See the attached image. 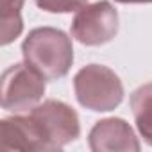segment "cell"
Returning a JSON list of instances; mask_svg holds the SVG:
<instances>
[{"instance_id":"obj_1","label":"cell","mask_w":152,"mask_h":152,"mask_svg":"<svg viewBox=\"0 0 152 152\" xmlns=\"http://www.w3.org/2000/svg\"><path fill=\"white\" fill-rule=\"evenodd\" d=\"M23 61L47 81H57L70 72L73 63L72 39L59 29L38 27L29 32L22 45Z\"/></svg>"},{"instance_id":"obj_2","label":"cell","mask_w":152,"mask_h":152,"mask_svg":"<svg viewBox=\"0 0 152 152\" xmlns=\"http://www.w3.org/2000/svg\"><path fill=\"white\" fill-rule=\"evenodd\" d=\"M77 102L90 111H113L124 100V84L120 77L104 64H88L73 77Z\"/></svg>"},{"instance_id":"obj_3","label":"cell","mask_w":152,"mask_h":152,"mask_svg":"<svg viewBox=\"0 0 152 152\" xmlns=\"http://www.w3.org/2000/svg\"><path fill=\"white\" fill-rule=\"evenodd\" d=\"M29 115L36 122L47 150H61L81 134V124L75 109L61 100L48 99L43 104L34 106Z\"/></svg>"},{"instance_id":"obj_4","label":"cell","mask_w":152,"mask_h":152,"mask_svg":"<svg viewBox=\"0 0 152 152\" xmlns=\"http://www.w3.org/2000/svg\"><path fill=\"white\" fill-rule=\"evenodd\" d=\"M45 77L27 63H16L2 73V107L15 115L31 111L45 95Z\"/></svg>"},{"instance_id":"obj_5","label":"cell","mask_w":152,"mask_h":152,"mask_svg":"<svg viewBox=\"0 0 152 152\" xmlns=\"http://www.w3.org/2000/svg\"><path fill=\"white\" fill-rule=\"evenodd\" d=\"M70 32L83 45H104L118 34V11L107 0L86 4L75 15Z\"/></svg>"},{"instance_id":"obj_6","label":"cell","mask_w":152,"mask_h":152,"mask_svg":"<svg viewBox=\"0 0 152 152\" xmlns=\"http://www.w3.org/2000/svg\"><path fill=\"white\" fill-rule=\"evenodd\" d=\"M93 152H138L140 141L131 125L122 118H104L90 131Z\"/></svg>"},{"instance_id":"obj_7","label":"cell","mask_w":152,"mask_h":152,"mask_svg":"<svg viewBox=\"0 0 152 152\" xmlns=\"http://www.w3.org/2000/svg\"><path fill=\"white\" fill-rule=\"evenodd\" d=\"M0 141L4 150H47L45 140L31 115H15L0 122Z\"/></svg>"},{"instance_id":"obj_8","label":"cell","mask_w":152,"mask_h":152,"mask_svg":"<svg viewBox=\"0 0 152 152\" xmlns=\"http://www.w3.org/2000/svg\"><path fill=\"white\" fill-rule=\"evenodd\" d=\"M131 109L141 138L152 147V83L140 86L131 95Z\"/></svg>"},{"instance_id":"obj_9","label":"cell","mask_w":152,"mask_h":152,"mask_svg":"<svg viewBox=\"0 0 152 152\" xmlns=\"http://www.w3.org/2000/svg\"><path fill=\"white\" fill-rule=\"evenodd\" d=\"M25 0H0V23H2V45L15 41L22 31V7Z\"/></svg>"},{"instance_id":"obj_10","label":"cell","mask_w":152,"mask_h":152,"mask_svg":"<svg viewBox=\"0 0 152 152\" xmlns=\"http://www.w3.org/2000/svg\"><path fill=\"white\" fill-rule=\"evenodd\" d=\"M34 4L47 13H72L84 7L88 0H34Z\"/></svg>"},{"instance_id":"obj_11","label":"cell","mask_w":152,"mask_h":152,"mask_svg":"<svg viewBox=\"0 0 152 152\" xmlns=\"http://www.w3.org/2000/svg\"><path fill=\"white\" fill-rule=\"evenodd\" d=\"M115 2H120V4H150L152 0H115Z\"/></svg>"}]
</instances>
